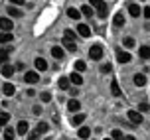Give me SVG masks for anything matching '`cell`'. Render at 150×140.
<instances>
[{
	"instance_id": "cell-1",
	"label": "cell",
	"mask_w": 150,
	"mask_h": 140,
	"mask_svg": "<svg viewBox=\"0 0 150 140\" xmlns=\"http://www.w3.org/2000/svg\"><path fill=\"white\" fill-rule=\"evenodd\" d=\"M91 6L97 10L99 18H107V2L105 0H91Z\"/></svg>"
},
{
	"instance_id": "cell-2",
	"label": "cell",
	"mask_w": 150,
	"mask_h": 140,
	"mask_svg": "<svg viewBox=\"0 0 150 140\" xmlns=\"http://www.w3.org/2000/svg\"><path fill=\"white\" fill-rule=\"evenodd\" d=\"M128 120H130V124L132 126H138V124H142V112H138V111H128Z\"/></svg>"
},
{
	"instance_id": "cell-3",
	"label": "cell",
	"mask_w": 150,
	"mask_h": 140,
	"mask_svg": "<svg viewBox=\"0 0 150 140\" xmlns=\"http://www.w3.org/2000/svg\"><path fill=\"white\" fill-rule=\"evenodd\" d=\"M89 57H91V59H95V61H99V59L103 57V47H101V45H91Z\"/></svg>"
},
{
	"instance_id": "cell-4",
	"label": "cell",
	"mask_w": 150,
	"mask_h": 140,
	"mask_svg": "<svg viewBox=\"0 0 150 140\" xmlns=\"http://www.w3.org/2000/svg\"><path fill=\"white\" fill-rule=\"evenodd\" d=\"M0 30H2V32H12V30H14L12 20H10V18H0Z\"/></svg>"
},
{
	"instance_id": "cell-5",
	"label": "cell",
	"mask_w": 150,
	"mask_h": 140,
	"mask_svg": "<svg viewBox=\"0 0 150 140\" xmlns=\"http://www.w3.org/2000/svg\"><path fill=\"white\" fill-rule=\"evenodd\" d=\"M24 81L30 83V85H34V83L40 81V75H38V71H28V73L24 75Z\"/></svg>"
},
{
	"instance_id": "cell-6",
	"label": "cell",
	"mask_w": 150,
	"mask_h": 140,
	"mask_svg": "<svg viewBox=\"0 0 150 140\" xmlns=\"http://www.w3.org/2000/svg\"><path fill=\"white\" fill-rule=\"evenodd\" d=\"M77 34L81 37H89L91 36V28L87 24H77Z\"/></svg>"
},
{
	"instance_id": "cell-7",
	"label": "cell",
	"mask_w": 150,
	"mask_h": 140,
	"mask_svg": "<svg viewBox=\"0 0 150 140\" xmlns=\"http://www.w3.org/2000/svg\"><path fill=\"white\" fill-rule=\"evenodd\" d=\"M16 132L26 136V134L30 132V126H28V122H26V120H20V122H18V128H16Z\"/></svg>"
},
{
	"instance_id": "cell-8",
	"label": "cell",
	"mask_w": 150,
	"mask_h": 140,
	"mask_svg": "<svg viewBox=\"0 0 150 140\" xmlns=\"http://www.w3.org/2000/svg\"><path fill=\"white\" fill-rule=\"evenodd\" d=\"M34 63H36L38 71H45V69H47V61H45L44 57H36V59H34Z\"/></svg>"
},
{
	"instance_id": "cell-9",
	"label": "cell",
	"mask_w": 150,
	"mask_h": 140,
	"mask_svg": "<svg viewBox=\"0 0 150 140\" xmlns=\"http://www.w3.org/2000/svg\"><path fill=\"white\" fill-rule=\"evenodd\" d=\"M14 40L12 32H0V44H10Z\"/></svg>"
},
{
	"instance_id": "cell-10",
	"label": "cell",
	"mask_w": 150,
	"mask_h": 140,
	"mask_svg": "<svg viewBox=\"0 0 150 140\" xmlns=\"http://www.w3.org/2000/svg\"><path fill=\"white\" fill-rule=\"evenodd\" d=\"M69 81L73 83L75 87H79V85H83V77H81L79 73H75V71H73V73L69 75Z\"/></svg>"
},
{
	"instance_id": "cell-11",
	"label": "cell",
	"mask_w": 150,
	"mask_h": 140,
	"mask_svg": "<svg viewBox=\"0 0 150 140\" xmlns=\"http://www.w3.org/2000/svg\"><path fill=\"white\" fill-rule=\"evenodd\" d=\"M52 55L55 59H63L65 52H63V47H61V45H55V47H52Z\"/></svg>"
},
{
	"instance_id": "cell-12",
	"label": "cell",
	"mask_w": 150,
	"mask_h": 140,
	"mask_svg": "<svg viewBox=\"0 0 150 140\" xmlns=\"http://www.w3.org/2000/svg\"><path fill=\"white\" fill-rule=\"evenodd\" d=\"M117 57H119V61H120V63H128V61L132 59V55H130L128 52H122V49H120V52L117 53Z\"/></svg>"
},
{
	"instance_id": "cell-13",
	"label": "cell",
	"mask_w": 150,
	"mask_h": 140,
	"mask_svg": "<svg viewBox=\"0 0 150 140\" xmlns=\"http://www.w3.org/2000/svg\"><path fill=\"white\" fill-rule=\"evenodd\" d=\"M14 85H12V83H4V85H2V93H4V95L6 97H12L14 95Z\"/></svg>"
},
{
	"instance_id": "cell-14",
	"label": "cell",
	"mask_w": 150,
	"mask_h": 140,
	"mask_svg": "<svg viewBox=\"0 0 150 140\" xmlns=\"http://www.w3.org/2000/svg\"><path fill=\"white\" fill-rule=\"evenodd\" d=\"M67 109L71 112H77L79 111V109H81V103H79V101H77V99H71V101H69L67 103Z\"/></svg>"
},
{
	"instance_id": "cell-15",
	"label": "cell",
	"mask_w": 150,
	"mask_h": 140,
	"mask_svg": "<svg viewBox=\"0 0 150 140\" xmlns=\"http://www.w3.org/2000/svg\"><path fill=\"white\" fill-rule=\"evenodd\" d=\"M14 71H16V67L8 65V63H4V65H2V75H4V77H12V75H14Z\"/></svg>"
},
{
	"instance_id": "cell-16",
	"label": "cell",
	"mask_w": 150,
	"mask_h": 140,
	"mask_svg": "<svg viewBox=\"0 0 150 140\" xmlns=\"http://www.w3.org/2000/svg\"><path fill=\"white\" fill-rule=\"evenodd\" d=\"M132 81H134V85H136V87H144V85H146V77H144L142 73H136Z\"/></svg>"
},
{
	"instance_id": "cell-17",
	"label": "cell",
	"mask_w": 150,
	"mask_h": 140,
	"mask_svg": "<svg viewBox=\"0 0 150 140\" xmlns=\"http://www.w3.org/2000/svg\"><path fill=\"white\" fill-rule=\"evenodd\" d=\"M6 12H8L10 16H12V18H20V16H22V10H20V8H16V6H12V4L8 6Z\"/></svg>"
},
{
	"instance_id": "cell-18",
	"label": "cell",
	"mask_w": 150,
	"mask_h": 140,
	"mask_svg": "<svg viewBox=\"0 0 150 140\" xmlns=\"http://www.w3.org/2000/svg\"><path fill=\"white\" fill-rule=\"evenodd\" d=\"M112 24H115L117 28H122V26H125V16H122V12L115 14V20H112Z\"/></svg>"
},
{
	"instance_id": "cell-19",
	"label": "cell",
	"mask_w": 150,
	"mask_h": 140,
	"mask_svg": "<svg viewBox=\"0 0 150 140\" xmlns=\"http://www.w3.org/2000/svg\"><path fill=\"white\" fill-rule=\"evenodd\" d=\"M111 91H112V95H115V97H120V95H122V91H120L117 79H112V81H111Z\"/></svg>"
},
{
	"instance_id": "cell-20",
	"label": "cell",
	"mask_w": 150,
	"mask_h": 140,
	"mask_svg": "<svg viewBox=\"0 0 150 140\" xmlns=\"http://www.w3.org/2000/svg\"><path fill=\"white\" fill-rule=\"evenodd\" d=\"M138 55L142 59H148L150 57V45H140V49H138Z\"/></svg>"
},
{
	"instance_id": "cell-21",
	"label": "cell",
	"mask_w": 150,
	"mask_h": 140,
	"mask_svg": "<svg viewBox=\"0 0 150 140\" xmlns=\"http://www.w3.org/2000/svg\"><path fill=\"white\" fill-rule=\"evenodd\" d=\"M69 77H59V81H57V85H59V89H63V91H69Z\"/></svg>"
},
{
	"instance_id": "cell-22",
	"label": "cell",
	"mask_w": 150,
	"mask_h": 140,
	"mask_svg": "<svg viewBox=\"0 0 150 140\" xmlns=\"http://www.w3.org/2000/svg\"><path fill=\"white\" fill-rule=\"evenodd\" d=\"M61 44L65 45V49H67V52H75V49H77V44L71 42V40H65V37H63V42H61Z\"/></svg>"
},
{
	"instance_id": "cell-23",
	"label": "cell",
	"mask_w": 150,
	"mask_h": 140,
	"mask_svg": "<svg viewBox=\"0 0 150 140\" xmlns=\"http://www.w3.org/2000/svg\"><path fill=\"white\" fill-rule=\"evenodd\" d=\"M89 136H91L89 126H81V128H79V138H81V140H87Z\"/></svg>"
},
{
	"instance_id": "cell-24",
	"label": "cell",
	"mask_w": 150,
	"mask_h": 140,
	"mask_svg": "<svg viewBox=\"0 0 150 140\" xmlns=\"http://www.w3.org/2000/svg\"><path fill=\"white\" fill-rule=\"evenodd\" d=\"M128 12H130V16H138V14H142V10L138 8V4H128Z\"/></svg>"
},
{
	"instance_id": "cell-25",
	"label": "cell",
	"mask_w": 150,
	"mask_h": 140,
	"mask_svg": "<svg viewBox=\"0 0 150 140\" xmlns=\"http://www.w3.org/2000/svg\"><path fill=\"white\" fill-rule=\"evenodd\" d=\"M67 16L71 18V20H79V18H81V12L75 10V8H67Z\"/></svg>"
},
{
	"instance_id": "cell-26",
	"label": "cell",
	"mask_w": 150,
	"mask_h": 140,
	"mask_svg": "<svg viewBox=\"0 0 150 140\" xmlns=\"http://www.w3.org/2000/svg\"><path fill=\"white\" fill-rule=\"evenodd\" d=\"M83 120H85V115H81V112H77V115H75L73 118H71V124L73 126H79L83 122Z\"/></svg>"
},
{
	"instance_id": "cell-27",
	"label": "cell",
	"mask_w": 150,
	"mask_h": 140,
	"mask_svg": "<svg viewBox=\"0 0 150 140\" xmlns=\"http://www.w3.org/2000/svg\"><path fill=\"white\" fill-rule=\"evenodd\" d=\"M36 130H38L40 134H45L47 130H50V124H47V122H40V124L36 126Z\"/></svg>"
},
{
	"instance_id": "cell-28",
	"label": "cell",
	"mask_w": 150,
	"mask_h": 140,
	"mask_svg": "<svg viewBox=\"0 0 150 140\" xmlns=\"http://www.w3.org/2000/svg\"><path fill=\"white\" fill-rule=\"evenodd\" d=\"M79 12H81L83 16H87V18H91V16L95 14V12H93V8H91V6H81V10H79Z\"/></svg>"
},
{
	"instance_id": "cell-29",
	"label": "cell",
	"mask_w": 150,
	"mask_h": 140,
	"mask_svg": "<svg viewBox=\"0 0 150 140\" xmlns=\"http://www.w3.org/2000/svg\"><path fill=\"white\" fill-rule=\"evenodd\" d=\"M14 138H16V130L6 128V130H4V140H14Z\"/></svg>"
},
{
	"instance_id": "cell-30",
	"label": "cell",
	"mask_w": 150,
	"mask_h": 140,
	"mask_svg": "<svg viewBox=\"0 0 150 140\" xmlns=\"http://www.w3.org/2000/svg\"><path fill=\"white\" fill-rule=\"evenodd\" d=\"M8 57H10L8 49H0V63H2V65H4V63H8Z\"/></svg>"
},
{
	"instance_id": "cell-31",
	"label": "cell",
	"mask_w": 150,
	"mask_h": 140,
	"mask_svg": "<svg viewBox=\"0 0 150 140\" xmlns=\"http://www.w3.org/2000/svg\"><path fill=\"white\" fill-rule=\"evenodd\" d=\"M85 69H87L85 61H81V59H79V61H75V71H77V73H81V71H85Z\"/></svg>"
},
{
	"instance_id": "cell-32",
	"label": "cell",
	"mask_w": 150,
	"mask_h": 140,
	"mask_svg": "<svg viewBox=\"0 0 150 140\" xmlns=\"http://www.w3.org/2000/svg\"><path fill=\"white\" fill-rule=\"evenodd\" d=\"M122 45H125V47H127V49H132V47H134V40H132V37H125V42H122Z\"/></svg>"
},
{
	"instance_id": "cell-33",
	"label": "cell",
	"mask_w": 150,
	"mask_h": 140,
	"mask_svg": "<svg viewBox=\"0 0 150 140\" xmlns=\"http://www.w3.org/2000/svg\"><path fill=\"white\" fill-rule=\"evenodd\" d=\"M26 136H28V140H40V132L38 130H30Z\"/></svg>"
},
{
	"instance_id": "cell-34",
	"label": "cell",
	"mask_w": 150,
	"mask_h": 140,
	"mask_svg": "<svg viewBox=\"0 0 150 140\" xmlns=\"http://www.w3.org/2000/svg\"><path fill=\"white\" fill-rule=\"evenodd\" d=\"M63 37H65V40H71V42H75V32H73V30H65Z\"/></svg>"
},
{
	"instance_id": "cell-35",
	"label": "cell",
	"mask_w": 150,
	"mask_h": 140,
	"mask_svg": "<svg viewBox=\"0 0 150 140\" xmlns=\"http://www.w3.org/2000/svg\"><path fill=\"white\" fill-rule=\"evenodd\" d=\"M8 120H10V115H8V112H0V126L6 124Z\"/></svg>"
},
{
	"instance_id": "cell-36",
	"label": "cell",
	"mask_w": 150,
	"mask_h": 140,
	"mask_svg": "<svg viewBox=\"0 0 150 140\" xmlns=\"http://www.w3.org/2000/svg\"><path fill=\"white\" fill-rule=\"evenodd\" d=\"M148 111H150L148 103H140V105H138V112H148Z\"/></svg>"
},
{
	"instance_id": "cell-37",
	"label": "cell",
	"mask_w": 150,
	"mask_h": 140,
	"mask_svg": "<svg viewBox=\"0 0 150 140\" xmlns=\"http://www.w3.org/2000/svg\"><path fill=\"white\" fill-rule=\"evenodd\" d=\"M40 99H42V103H50V101H52V95H50V93H42Z\"/></svg>"
},
{
	"instance_id": "cell-38",
	"label": "cell",
	"mask_w": 150,
	"mask_h": 140,
	"mask_svg": "<svg viewBox=\"0 0 150 140\" xmlns=\"http://www.w3.org/2000/svg\"><path fill=\"white\" fill-rule=\"evenodd\" d=\"M111 63H103V65H101V71H103V73H111Z\"/></svg>"
},
{
	"instance_id": "cell-39",
	"label": "cell",
	"mask_w": 150,
	"mask_h": 140,
	"mask_svg": "<svg viewBox=\"0 0 150 140\" xmlns=\"http://www.w3.org/2000/svg\"><path fill=\"white\" fill-rule=\"evenodd\" d=\"M112 140H122V132L120 130H112Z\"/></svg>"
},
{
	"instance_id": "cell-40",
	"label": "cell",
	"mask_w": 150,
	"mask_h": 140,
	"mask_svg": "<svg viewBox=\"0 0 150 140\" xmlns=\"http://www.w3.org/2000/svg\"><path fill=\"white\" fill-rule=\"evenodd\" d=\"M142 14H144V18H146V20H150V6H146L142 10Z\"/></svg>"
},
{
	"instance_id": "cell-41",
	"label": "cell",
	"mask_w": 150,
	"mask_h": 140,
	"mask_svg": "<svg viewBox=\"0 0 150 140\" xmlns=\"http://www.w3.org/2000/svg\"><path fill=\"white\" fill-rule=\"evenodd\" d=\"M10 4H16V6H22L24 0H10Z\"/></svg>"
},
{
	"instance_id": "cell-42",
	"label": "cell",
	"mask_w": 150,
	"mask_h": 140,
	"mask_svg": "<svg viewBox=\"0 0 150 140\" xmlns=\"http://www.w3.org/2000/svg\"><path fill=\"white\" fill-rule=\"evenodd\" d=\"M122 140H134V136H125Z\"/></svg>"
},
{
	"instance_id": "cell-43",
	"label": "cell",
	"mask_w": 150,
	"mask_h": 140,
	"mask_svg": "<svg viewBox=\"0 0 150 140\" xmlns=\"http://www.w3.org/2000/svg\"><path fill=\"white\" fill-rule=\"evenodd\" d=\"M0 91H2V85H0Z\"/></svg>"
},
{
	"instance_id": "cell-44",
	"label": "cell",
	"mask_w": 150,
	"mask_h": 140,
	"mask_svg": "<svg viewBox=\"0 0 150 140\" xmlns=\"http://www.w3.org/2000/svg\"><path fill=\"white\" fill-rule=\"evenodd\" d=\"M140 2H144V0H140Z\"/></svg>"
},
{
	"instance_id": "cell-45",
	"label": "cell",
	"mask_w": 150,
	"mask_h": 140,
	"mask_svg": "<svg viewBox=\"0 0 150 140\" xmlns=\"http://www.w3.org/2000/svg\"><path fill=\"white\" fill-rule=\"evenodd\" d=\"M107 140H111V138H107Z\"/></svg>"
}]
</instances>
